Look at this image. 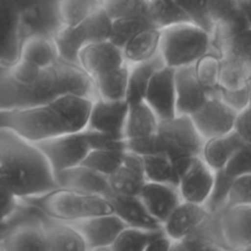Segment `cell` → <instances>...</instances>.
<instances>
[{"label": "cell", "instance_id": "obj_1", "mask_svg": "<svg viewBox=\"0 0 251 251\" xmlns=\"http://www.w3.org/2000/svg\"><path fill=\"white\" fill-rule=\"evenodd\" d=\"M64 95L96 98L92 78L78 65L58 60L42 68L20 58L0 63V110L32 107Z\"/></svg>", "mask_w": 251, "mask_h": 251}, {"label": "cell", "instance_id": "obj_2", "mask_svg": "<svg viewBox=\"0 0 251 251\" xmlns=\"http://www.w3.org/2000/svg\"><path fill=\"white\" fill-rule=\"evenodd\" d=\"M93 100L78 95L58 98L11 110H0V129L9 130L29 142L86 129Z\"/></svg>", "mask_w": 251, "mask_h": 251}, {"label": "cell", "instance_id": "obj_3", "mask_svg": "<svg viewBox=\"0 0 251 251\" xmlns=\"http://www.w3.org/2000/svg\"><path fill=\"white\" fill-rule=\"evenodd\" d=\"M0 186L19 200L58 188L53 171L36 144L0 129Z\"/></svg>", "mask_w": 251, "mask_h": 251}, {"label": "cell", "instance_id": "obj_4", "mask_svg": "<svg viewBox=\"0 0 251 251\" xmlns=\"http://www.w3.org/2000/svg\"><path fill=\"white\" fill-rule=\"evenodd\" d=\"M205 140L199 135L189 115L159 120L153 136L140 140H126V151L140 156L151 153L166 154L176 166L180 178L191 159L201 156Z\"/></svg>", "mask_w": 251, "mask_h": 251}, {"label": "cell", "instance_id": "obj_5", "mask_svg": "<svg viewBox=\"0 0 251 251\" xmlns=\"http://www.w3.org/2000/svg\"><path fill=\"white\" fill-rule=\"evenodd\" d=\"M211 50L212 36L191 22L159 29L158 53L169 68L191 65Z\"/></svg>", "mask_w": 251, "mask_h": 251}, {"label": "cell", "instance_id": "obj_6", "mask_svg": "<svg viewBox=\"0 0 251 251\" xmlns=\"http://www.w3.org/2000/svg\"><path fill=\"white\" fill-rule=\"evenodd\" d=\"M36 199L38 201L37 207L43 215L64 222L114 212L112 203L105 196L65 188H56Z\"/></svg>", "mask_w": 251, "mask_h": 251}, {"label": "cell", "instance_id": "obj_7", "mask_svg": "<svg viewBox=\"0 0 251 251\" xmlns=\"http://www.w3.org/2000/svg\"><path fill=\"white\" fill-rule=\"evenodd\" d=\"M33 144L44 154L54 174L81 164L91 151L86 130L58 135Z\"/></svg>", "mask_w": 251, "mask_h": 251}, {"label": "cell", "instance_id": "obj_8", "mask_svg": "<svg viewBox=\"0 0 251 251\" xmlns=\"http://www.w3.org/2000/svg\"><path fill=\"white\" fill-rule=\"evenodd\" d=\"M32 0H0V63L15 60L19 55L22 21Z\"/></svg>", "mask_w": 251, "mask_h": 251}, {"label": "cell", "instance_id": "obj_9", "mask_svg": "<svg viewBox=\"0 0 251 251\" xmlns=\"http://www.w3.org/2000/svg\"><path fill=\"white\" fill-rule=\"evenodd\" d=\"M81 235L86 250L109 249L126 223L114 212L68 222Z\"/></svg>", "mask_w": 251, "mask_h": 251}, {"label": "cell", "instance_id": "obj_10", "mask_svg": "<svg viewBox=\"0 0 251 251\" xmlns=\"http://www.w3.org/2000/svg\"><path fill=\"white\" fill-rule=\"evenodd\" d=\"M237 114L221 100L220 96H215L189 117L199 135L203 140H208L233 131Z\"/></svg>", "mask_w": 251, "mask_h": 251}, {"label": "cell", "instance_id": "obj_11", "mask_svg": "<svg viewBox=\"0 0 251 251\" xmlns=\"http://www.w3.org/2000/svg\"><path fill=\"white\" fill-rule=\"evenodd\" d=\"M176 115H191L211 97L220 95L218 90H208L199 81L194 64L176 69Z\"/></svg>", "mask_w": 251, "mask_h": 251}, {"label": "cell", "instance_id": "obj_12", "mask_svg": "<svg viewBox=\"0 0 251 251\" xmlns=\"http://www.w3.org/2000/svg\"><path fill=\"white\" fill-rule=\"evenodd\" d=\"M176 69L164 65L159 68L150 80L145 92L144 102L151 108L159 120H166L176 115Z\"/></svg>", "mask_w": 251, "mask_h": 251}, {"label": "cell", "instance_id": "obj_13", "mask_svg": "<svg viewBox=\"0 0 251 251\" xmlns=\"http://www.w3.org/2000/svg\"><path fill=\"white\" fill-rule=\"evenodd\" d=\"M123 49L110 39L87 43L78 53V66L91 78L124 65Z\"/></svg>", "mask_w": 251, "mask_h": 251}, {"label": "cell", "instance_id": "obj_14", "mask_svg": "<svg viewBox=\"0 0 251 251\" xmlns=\"http://www.w3.org/2000/svg\"><path fill=\"white\" fill-rule=\"evenodd\" d=\"M127 110L126 100H105L96 97L91 103L85 130L124 136Z\"/></svg>", "mask_w": 251, "mask_h": 251}, {"label": "cell", "instance_id": "obj_15", "mask_svg": "<svg viewBox=\"0 0 251 251\" xmlns=\"http://www.w3.org/2000/svg\"><path fill=\"white\" fill-rule=\"evenodd\" d=\"M220 230L227 249H250L251 206H226L220 212Z\"/></svg>", "mask_w": 251, "mask_h": 251}, {"label": "cell", "instance_id": "obj_16", "mask_svg": "<svg viewBox=\"0 0 251 251\" xmlns=\"http://www.w3.org/2000/svg\"><path fill=\"white\" fill-rule=\"evenodd\" d=\"M213 179L215 171L207 166L201 156L194 157L179 178L178 190L181 200L203 205L210 196Z\"/></svg>", "mask_w": 251, "mask_h": 251}, {"label": "cell", "instance_id": "obj_17", "mask_svg": "<svg viewBox=\"0 0 251 251\" xmlns=\"http://www.w3.org/2000/svg\"><path fill=\"white\" fill-rule=\"evenodd\" d=\"M210 215L211 213L205 205L181 201L164 221L162 227L164 233L174 243L180 242L189 235L194 234L210 217Z\"/></svg>", "mask_w": 251, "mask_h": 251}, {"label": "cell", "instance_id": "obj_18", "mask_svg": "<svg viewBox=\"0 0 251 251\" xmlns=\"http://www.w3.org/2000/svg\"><path fill=\"white\" fill-rule=\"evenodd\" d=\"M137 196L150 215L162 225L174 208L183 201L178 186L149 180L145 183Z\"/></svg>", "mask_w": 251, "mask_h": 251}, {"label": "cell", "instance_id": "obj_19", "mask_svg": "<svg viewBox=\"0 0 251 251\" xmlns=\"http://www.w3.org/2000/svg\"><path fill=\"white\" fill-rule=\"evenodd\" d=\"M58 188L70 189L86 194H96L108 198L112 194L108 176L83 166L71 167L54 174Z\"/></svg>", "mask_w": 251, "mask_h": 251}, {"label": "cell", "instance_id": "obj_20", "mask_svg": "<svg viewBox=\"0 0 251 251\" xmlns=\"http://www.w3.org/2000/svg\"><path fill=\"white\" fill-rule=\"evenodd\" d=\"M112 194L137 196L147 181L144 171L142 156L135 152H125L123 163L119 168L108 176Z\"/></svg>", "mask_w": 251, "mask_h": 251}, {"label": "cell", "instance_id": "obj_21", "mask_svg": "<svg viewBox=\"0 0 251 251\" xmlns=\"http://www.w3.org/2000/svg\"><path fill=\"white\" fill-rule=\"evenodd\" d=\"M0 250H47L39 218L6 227L0 238Z\"/></svg>", "mask_w": 251, "mask_h": 251}, {"label": "cell", "instance_id": "obj_22", "mask_svg": "<svg viewBox=\"0 0 251 251\" xmlns=\"http://www.w3.org/2000/svg\"><path fill=\"white\" fill-rule=\"evenodd\" d=\"M48 251H83L86 245L81 235L68 222L43 215L39 217Z\"/></svg>", "mask_w": 251, "mask_h": 251}, {"label": "cell", "instance_id": "obj_23", "mask_svg": "<svg viewBox=\"0 0 251 251\" xmlns=\"http://www.w3.org/2000/svg\"><path fill=\"white\" fill-rule=\"evenodd\" d=\"M113 206V211L119 216L127 227L141 228V229H162V223L152 217L141 202L139 196H126L110 194L108 196Z\"/></svg>", "mask_w": 251, "mask_h": 251}, {"label": "cell", "instance_id": "obj_24", "mask_svg": "<svg viewBox=\"0 0 251 251\" xmlns=\"http://www.w3.org/2000/svg\"><path fill=\"white\" fill-rule=\"evenodd\" d=\"M17 58L42 68L50 66L60 60L53 38L41 32L24 37L20 44Z\"/></svg>", "mask_w": 251, "mask_h": 251}, {"label": "cell", "instance_id": "obj_25", "mask_svg": "<svg viewBox=\"0 0 251 251\" xmlns=\"http://www.w3.org/2000/svg\"><path fill=\"white\" fill-rule=\"evenodd\" d=\"M51 38L56 47L59 59L73 65H78V53L86 44L90 43L87 32L81 22L74 26L61 25Z\"/></svg>", "mask_w": 251, "mask_h": 251}, {"label": "cell", "instance_id": "obj_26", "mask_svg": "<svg viewBox=\"0 0 251 251\" xmlns=\"http://www.w3.org/2000/svg\"><path fill=\"white\" fill-rule=\"evenodd\" d=\"M244 144L239 135L233 130L222 136L205 140L201 157L212 171L223 169L235 151Z\"/></svg>", "mask_w": 251, "mask_h": 251}, {"label": "cell", "instance_id": "obj_27", "mask_svg": "<svg viewBox=\"0 0 251 251\" xmlns=\"http://www.w3.org/2000/svg\"><path fill=\"white\" fill-rule=\"evenodd\" d=\"M158 123L157 115L144 100L129 104L124 127L125 140H140L153 136Z\"/></svg>", "mask_w": 251, "mask_h": 251}, {"label": "cell", "instance_id": "obj_28", "mask_svg": "<svg viewBox=\"0 0 251 251\" xmlns=\"http://www.w3.org/2000/svg\"><path fill=\"white\" fill-rule=\"evenodd\" d=\"M162 66H164V63L159 53L141 63L129 64V80H127L126 98H125L129 104L144 100L150 80Z\"/></svg>", "mask_w": 251, "mask_h": 251}, {"label": "cell", "instance_id": "obj_29", "mask_svg": "<svg viewBox=\"0 0 251 251\" xmlns=\"http://www.w3.org/2000/svg\"><path fill=\"white\" fill-rule=\"evenodd\" d=\"M129 64L119 66L115 70L92 78L96 97L105 100H122L126 98Z\"/></svg>", "mask_w": 251, "mask_h": 251}, {"label": "cell", "instance_id": "obj_30", "mask_svg": "<svg viewBox=\"0 0 251 251\" xmlns=\"http://www.w3.org/2000/svg\"><path fill=\"white\" fill-rule=\"evenodd\" d=\"M159 29L147 28L139 32L123 47L125 63L136 64L147 60L158 53Z\"/></svg>", "mask_w": 251, "mask_h": 251}, {"label": "cell", "instance_id": "obj_31", "mask_svg": "<svg viewBox=\"0 0 251 251\" xmlns=\"http://www.w3.org/2000/svg\"><path fill=\"white\" fill-rule=\"evenodd\" d=\"M147 15L154 28L162 29L173 25L191 22L176 0H149ZM193 24V22H191Z\"/></svg>", "mask_w": 251, "mask_h": 251}, {"label": "cell", "instance_id": "obj_32", "mask_svg": "<svg viewBox=\"0 0 251 251\" xmlns=\"http://www.w3.org/2000/svg\"><path fill=\"white\" fill-rule=\"evenodd\" d=\"M142 162H144V171L147 180L178 186L179 174L173 162L166 154H145L142 156Z\"/></svg>", "mask_w": 251, "mask_h": 251}, {"label": "cell", "instance_id": "obj_33", "mask_svg": "<svg viewBox=\"0 0 251 251\" xmlns=\"http://www.w3.org/2000/svg\"><path fill=\"white\" fill-rule=\"evenodd\" d=\"M98 6V0H55L56 16L66 26L82 22Z\"/></svg>", "mask_w": 251, "mask_h": 251}, {"label": "cell", "instance_id": "obj_34", "mask_svg": "<svg viewBox=\"0 0 251 251\" xmlns=\"http://www.w3.org/2000/svg\"><path fill=\"white\" fill-rule=\"evenodd\" d=\"M162 230L163 228L162 229H141V228L135 227H125L114 240L109 250L146 251L150 242Z\"/></svg>", "mask_w": 251, "mask_h": 251}, {"label": "cell", "instance_id": "obj_35", "mask_svg": "<svg viewBox=\"0 0 251 251\" xmlns=\"http://www.w3.org/2000/svg\"><path fill=\"white\" fill-rule=\"evenodd\" d=\"M125 152L126 151H123V150L92 149L81 164L103 174V176H109L123 163Z\"/></svg>", "mask_w": 251, "mask_h": 251}, {"label": "cell", "instance_id": "obj_36", "mask_svg": "<svg viewBox=\"0 0 251 251\" xmlns=\"http://www.w3.org/2000/svg\"><path fill=\"white\" fill-rule=\"evenodd\" d=\"M147 28H154L149 15H140V16L124 17V19L113 20V31L110 41L123 49L127 41L139 32Z\"/></svg>", "mask_w": 251, "mask_h": 251}, {"label": "cell", "instance_id": "obj_37", "mask_svg": "<svg viewBox=\"0 0 251 251\" xmlns=\"http://www.w3.org/2000/svg\"><path fill=\"white\" fill-rule=\"evenodd\" d=\"M233 180H234V178L228 176L225 169L215 171V179H213V185L211 189L210 196H208L207 201L203 203L211 215L220 212L227 206L228 194H229Z\"/></svg>", "mask_w": 251, "mask_h": 251}, {"label": "cell", "instance_id": "obj_38", "mask_svg": "<svg viewBox=\"0 0 251 251\" xmlns=\"http://www.w3.org/2000/svg\"><path fill=\"white\" fill-rule=\"evenodd\" d=\"M194 69L199 81L208 90H218L220 78V55L211 50L194 63Z\"/></svg>", "mask_w": 251, "mask_h": 251}, {"label": "cell", "instance_id": "obj_39", "mask_svg": "<svg viewBox=\"0 0 251 251\" xmlns=\"http://www.w3.org/2000/svg\"><path fill=\"white\" fill-rule=\"evenodd\" d=\"M100 6L112 20L147 14L149 0H98Z\"/></svg>", "mask_w": 251, "mask_h": 251}, {"label": "cell", "instance_id": "obj_40", "mask_svg": "<svg viewBox=\"0 0 251 251\" xmlns=\"http://www.w3.org/2000/svg\"><path fill=\"white\" fill-rule=\"evenodd\" d=\"M189 16L190 21L212 36L215 22L211 19L207 7V0H176Z\"/></svg>", "mask_w": 251, "mask_h": 251}, {"label": "cell", "instance_id": "obj_41", "mask_svg": "<svg viewBox=\"0 0 251 251\" xmlns=\"http://www.w3.org/2000/svg\"><path fill=\"white\" fill-rule=\"evenodd\" d=\"M207 7L215 26L222 22L232 21L243 15L238 6V0H207Z\"/></svg>", "mask_w": 251, "mask_h": 251}, {"label": "cell", "instance_id": "obj_42", "mask_svg": "<svg viewBox=\"0 0 251 251\" xmlns=\"http://www.w3.org/2000/svg\"><path fill=\"white\" fill-rule=\"evenodd\" d=\"M223 169L232 178L251 174V145L244 142L233 153Z\"/></svg>", "mask_w": 251, "mask_h": 251}, {"label": "cell", "instance_id": "obj_43", "mask_svg": "<svg viewBox=\"0 0 251 251\" xmlns=\"http://www.w3.org/2000/svg\"><path fill=\"white\" fill-rule=\"evenodd\" d=\"M227 206H251V174L234 178L228 194Z\"/></svg>", "mask_w": 251, "mask_h": 251}, {"label": "cell", "instance_id": "obj_44", "mask_svg": "<svg viewBox=\"0 0 251 251\" xmlns=\"http://www.w3.org/2000/svg\"><path fill=\"white\" fill-rule=\"evenodd\" d=\"M90 140L91 150H123L126 151V140L124 136L113 134H103V132H96L86 130Z\"/></svg>", "mask_w": 251, "mask_h": 251}, {"label": "cell", "instance_id": "obj_45", "mask_svg": "<svg viewBox=\"0 0 251 251\" xmlns=\"http://www.w3.org/2000/svg\"><path fill=\"white\" fill-rule=\"evenodd\" d=\"M218 96L228 107L239 113L250 104V83L238 90H226L220 87Z\"/></svg>", "mask_w": 251, "mask_h": 251}, {"label": "cell", "instance_id": "obj_46", "mask_svg": "<svg viewBox=\"0 0 251 251\" xmlns=\"http://www.w3.org/2000/svg\"><path fill=\"white\" fill-rule=\"evenodd\" d=\"M19 207V199L0 186V226L6 225Z\"/></svg>", "mask_w": 251, "mask_h": 251}, {"label": "cell", "instance_id": "obj_47", "mask_svg": "<svg viewBox=\"0 0 251 251\" xmlns=\"http://www.w3.org/2000/svg\"><path fill=\"white\" fill-rule=\"evenodd\" d=\"M234 131L240 136L245 144L251 145V105L237 114Z\"/></svg>", "mask_w": 251, "mask_h": 251}, {"label": "cell", "instance_id": "obj_48", "mask_svg": "<svg viewBox=\"0 0 251 251\" xmlns=\"http://www.w3.org/2000/svg\"><path fill=\"white\" fill-rule=\"evenodd\" d=\"M173 244V240L164 233V230H162L150 242V244L146 248V251H168L172 250Z\"/></svg>", "mask_w": 251, "mask_h": 251}, {"label": "cell", "instance_id": "obj_49", "mask_svg": "<svg viewBox=\"0 0 251 251\" xmlns=\"http://www.w3.org/2000/svg\"><path fill=\"white\" fill-rule=\"evenodd\" d=\"M240 12L251 26V0H238Z\"/></svg>", "mask_w": 251, "mask_h": 251}, {"label": "cell", "instance_id": "obj_50", "mask_svg": "<svg viewBox=\"0 0 251 251\" xmlns=\"http://www.w3.org/2000/svg\"><path fill=\"white\" fill-rule=\"evenodd\" d=\"M249 105H251V82H250V104Z\"/></svg>", "mask_w": 251, "mask_h": 251}]
</instances>
